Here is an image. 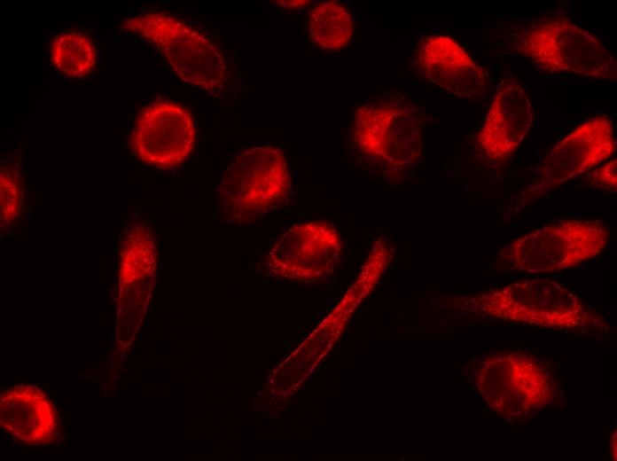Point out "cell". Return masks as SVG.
I'll return each instance as SVG.
<instances>
[{
    "label": "cell",
    "instance_id": "obj_8",
    "mask_svg": "<svg viewBox=\"0 0 617 461\" xmlns=\"http://www.w3.org/2000/svg\"><path fill=\"white\" fill-rule=\"evenodd\" d=\"M612 121L591 117L557 143L544 159L538 177L523 191L516 208L531 205L548 192L601 164L616 152Z\"/></svg>",
    "mask_w": 617,
    "mask_h": 461
},
{
    "label": "cell",
    "instance_id": "obj_17",
    "mask_svg": "<svg viewBox=\"0 0 617 461\" xmlns=\"http://www.w3.org/2000/svg\"><path fill=\"white\" fill-rule=\"evenodd\" d=\"M1 230L12 223L21 209L22 190L16 171L4 168L0 174Z\"/></svg>",
    "mask_w": 617,
    "mask_h": 461
},
{
    "label": "cell",
    "instance_id": "obj_5",
    "mask_svg": "<svg viewBox=\"0 0 617 461\" xmlns=\"http://www.w3.org/2000/svg\"><path fill=\"white\" fill-rule=\"evenodd\" d=\"M514 49L545 72L616 81L617 64L611 51L590 32L565 18L531 26Z\"/></svg>",
    "mask_w": 617,
    "mask_h": 461
},
{
    "label": "cell",
    "instance_id": "obj_2",
    "mask_svg": "<svg viewBox=\"0 0 617 461\" xmlns=\"http://www.w3.org/2000/svg\"><path fill=\"white\" fill-rule=\"evenodd\" d=\"M472 381L490 410L508 419L529 418L557 400L558 385L549 362L522 351H495L481 356Z\"/></svg>",
    "mask_w": 617,
    "mask_h": 461
},
{
    "label": "cell",
    "instance_id": "obj_10",
    "mask_svg": "<svg viewBox=\"0 0 617 461\" xmlns=\"http://www.w3.org/2000/svg\"><path fill=\"white\" fill-rule=\"evenodd\" d=\"M120 252L116 334L126 344L139 328L153 289L157 262L153 230L143 222L131 221Z\"/></svg>",
    "mask_w": 617,
    "mask_h": 461
},
{
    "label": "cell",
    "instance_id": "obj_12",
    "mask_svg": "<svg viewBox=\"0 0 617 461\" xmlns=\"http://www.w3.org/2000/svg\"><path fill=\"white\" fill-rule=\"evenodd\" d=\"M534 121L529 97L514 77L499 83L475 145L490 163L510 159L530 131Z\"/></svg>",
    "mask_w": 617,
    "mask_h": 461
},
{
    "label": "cell",
    "instance_id": "obj_20",
    "mask_svg": "<svg viewBox=\"0 0 617 461\" xmlns=\"http://www.w3.org/2000/svg\"><path fill=\"white\" fill-rule=\"evenodd\" d=\"M276 3H278L280 5L283 6H299V5H304L306 1H277Z\"/></svg>",
    "mask_w": 617,
    "mask_h": 461
},
{
    "label": "cell",
    "instance_id": "obj_7",
    "mask_svg": "<svg viewBox=\"0 0 617 461\" xmlns=\"http://www.w3.org/2000/svg\"><path fill=\"white\" fill-rule=\"evenodd\" d=\"M421 116L410 102L384 101L358 107L352 138L356 149L378 166L405 170L420 159Z\"/></svg>",
    "mask_w": 617,
    "mask_h": 461
},
{
    "label": "cell",
    "instance_id": "obj_14",
    "mask_svg": "<svg viewBox=\"0 0 617 461\" xmlns=\"http://www.w3.org/2000/svg\"><path fill=\"white\" fill-rule=\"evenodd\" d=\"M0 425L12 440L25 446L49 444L58 434L53 404L32 385H17L2 394Z\"/></svg>",
    "mask_w": 617,
    "mask_h": 461
},
{
    "label": "cell",
    "instance_id": "obj_19",
    "mask_svg": "<svg viewBox=\"0 0 617 461\" xmlns=\"http://www.w3.org/2000/svg\"><path fill=\"white\" fill-rule=\"evenodd\" d=\"M609 442L611 457L613 460H616V430H614V433L611 435Z\"/></svg>",
    "mask_w": 617,
    "mask_h": 461
},
{
    "label": "cell",
    "instance_id": "obj_9",
    "mask_svg": "<svg viewBox=\"0 0 617 461\" xmlns=\"http://www.w3.org/2000/svg\"><path fill=\"white\" fill-rule=\"evenodd\" d=\"M342 252L341 236L324 221H310L287 229L274 242L264 259L269 274L300 282L330 276Z\"/></svg>",
    "mask_w": 617,
    "mask_h": 461
},
{
    "label": "cell",
    "instance_id": "obj_1",
    "mask_svg": "<svg viewBox=\"0 0 617 461\" xmlns=\"http://www.w3.org/2000/svg\"><path fill=\"white\" fill-rule=\"evenodd\" d=\"M458 307L496 319L559 330L607 328L574 293L550 278L517 281L460 297Z\"/></svg>",
    "mask_w": 617,
    "mask_h": 461
},
{
    "label": "cell",
    "instance_id": "obj_16",
    "mask_svg": "<svg viewBox=\"0 0 617 461\" xmlns=\"http://www.w3.org/2000/svg\"><path fill=\"white\" fill-rule=\"evenodd\" d=\"M51 60L59 73L73 78L88 75L97 62V51L90 40L77 32H65L51 46Z\"/></svg>",
    "mask_w": 617,
    "mask_h": 461
},
{
    "label": "cell",
    "instance_id": "obj_6",
    "mask_svg": "<svg viewBox=\"0 0 617 461\" xmlns=\"http://www.w3.org/2000/svg\"><path fill=\"white\" fill-rule=\"evenodd\" d=\"M121 28L152 43L183 82L210 93L223 89L227 71L221 52L176 18L151 12L126 20Z\"/></svg>",
    "mask_w": 617,
    "mask_h": 461
},
{
    "label": "cell",
    "instance_id": "obj_18",
    "mask_svg": "<svg viewBox=\"0 0 617 461\" xmlns=\"http://www.w3.org/2000/svg\"><path fill=\"white\" fill-rule=\"evenodd\" d=\"M616 168L617 160L613 159L591 173L590 183L597 188L615 191L617 188Z\"/></svg>",
    "mask_w": 617,
    "mask_h": 461
},
{
    "label": "cell",
    "instance_id": "obj_11",
    "mask_svg": "<svg viewBox=\"0 0 617 461\" xmlns=\"http://www.w3.org/2000/svg\"><path fill=\"white\" fill-rule=\"evenodd\" d=\"M196 142V127L184 106L160 101L144 107L137 115L129 145L142 162L169 168L184 162Z\"/></svg>",
    "mask_w": 617,
    "mask_h": 461
},
{
    "label": "cell",
    "instance_id": "obj_13",
    "mask_svg": "<svg viewBox=\"0 0 617 461\" xmlns=\"http://www.w3.org/2000/svg\"><path fill=\"white\" fill-rule=\"evenodd\" d=\"M414 59L429 82L454 97L476 99L489 87L486 68L449 36H424L416 47Z\"/></svg>",
    "mask_w": 617,
    "mask_h": 461
},
{
    "label": "cell",
    "instance_id": "obj_4",
    "mask_svg": "<svg viewBox=\"0 0 617 461\" xmlns=\"http://www.w3.org/2000/svg\"><path fill=\"white\" fill-rule=\"evenodd\" d=\"M291 176L283 152L273 145L254 146L237 154L221 178L217 199L227 223L249 224L283 202Z\"/></svg>",
    "mask_w": 617,
    "mask_h": 461
},
{
    "label": "cell",
    "instance_id": "obj_15",
    "mask_svg": "<svg viewBox=\"0 0 617 461\" xmlns=\"http://www.w3.org/2000/svg\"><path fill=\"white\" fill-rule=\"evenodd\" d=\"M354 23L348 11L336 1L316 6L309 14L308 33L311 40L325 50H338L348 43Z\"/></svg>",
    "mask_w": 617,
    "mask_h": 461
},
{
    "label": "cell",
    "instance_id": "obj_3",
    "mask_svg": "<svg viewBox=\"0 0 617 461\" xmlns=\"http://www.w3.org/2000/svg\"><path fill=\"white\" fill-rule=\"evenodd\" d=\"M609 230L597 220L565 219L525 234L496 256V270L543 274L573 268L600 254Z\"/></svg>",
    "mask_w": 617,
    "mask_h": 461
}]
</instances>
